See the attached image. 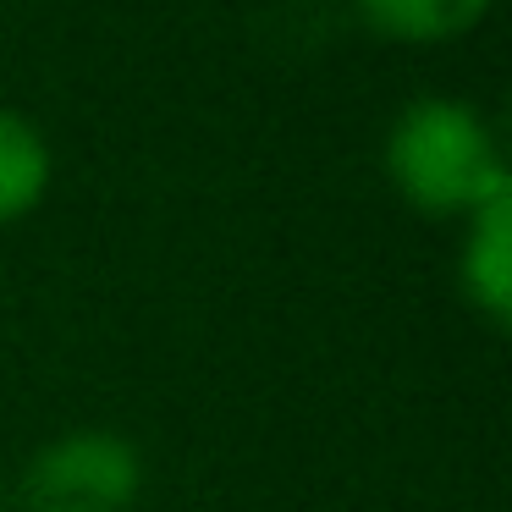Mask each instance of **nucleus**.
<instances>
[{"instance_id": "f257e3e1", "label": "nucleus", "mask_w": 512, "mask_h": 512, "mask_svg": "<svg viewBox=\"0 0 512 512\" xmlns=\"http://www.w3.org/2000/svg\"><path fill=\"white\" fill-rule=\"evenodd\" d=\"M386 177L424 215H474L479 204L512 193L496 133L468 100L424 94L397 111L386 133Z\"/></svg>"}, {"instance_id": "f03ea898", "label": "nucleus", "mask_w": 512, "mask_h": 512, "mask_svg": "<svg viewBox=\"0 0 512 512\" xmlns=\"http://www.w3.org/2000/svg\"><path fill=\"white\" fill-rule=\"evenodd\" d=\"M144 452L116 430H72L28 457L23 496L34 512H133Z\"/></svg>"}, {"instance_id": "7ed1b4c3", "label": "nucleus", "mask_w": 512, "mask_h": 512, "mask_svg": "<svg viewBox=\"0 0 512 512\" xmlns=\"http://www.w3.org/2000/svg\"><path fill=\"white\" fill-rule=\"evenodd\" d=\"M457 276H463L468 303L501 331L512 320V193H501V199L479 204L468 215Z\"/></svg>"}, {"instance_id": "20e7f679", "label": "nucleus", "mask_w": 512, "mask_h": 512, "mask_svg": "<svg viewBox=\"0 0 512 512\" xmlns=\"http://www.w3.org/2000/svg\"><path fill=\"white\" fill-rule=\"evenodd\" d=\"M375 34L402 39V45H441L485 23L490 0H353Z\"/></svg>"}, {"instance_id": "39448f33", "label": "nucleus", "mask_w": 512, "mask_h": 512, "mask_svg": "<svg viewBox=\"0 0 512 512\" xmlns=\"http://www.w3.org/2000/svg\"><path fill=\"white\" fill-rule=\"evenodd\" d=\"M50 193V144L28 116L0 105V226L23 221Z\"/></svg>"}]
</instances>
